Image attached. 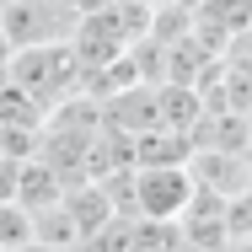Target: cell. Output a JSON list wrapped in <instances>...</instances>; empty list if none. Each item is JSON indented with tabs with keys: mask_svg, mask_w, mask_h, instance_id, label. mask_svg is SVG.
<instances>
[{
	"mask_svg": "<svg viewBox=\"0 0 252 252\" xmlns=\"http://www.w3.org/2000/svg\"><path fill=\"white\" fill-rule=\"evenodd\" d=\"M134 5H151V11H156V5H166V0H134Z\"/></svg>",
	"mask_w": 252,
	"mask_h": 252,
	"instance_id": "obj_9",
	"label": "cell"
},
{
	"mask_svg": "<svg viewBox=\"0 0 252 252\" xmlns=\"http://www.w3.org/2000/svg\"><path fill=\"white\" fill-rule=\"evenodd\" d=\"M193 199V177L188 166H134L129 172V215L156 220V225H177L183 209Z\"/></svg>",
	"mask_w": 252,
	"mask_h": 252,
	"instance_id": "obj_3",
	"label": "cell"
},
{
	"mask_svg": "<svg viewBox=\"0 0 252 252\" xmlns=\"http://www.w3.org/2000/svg\"><path fill=\"white\" fill-rule=\"evenodd\" d=\"M70 5H75V16H102L113 0H70Z\"/></svg>",
	"mask_w": 252,
	"mask_h": 252,
	"instance_id": "obj_7",
	"label": "cell"
},
{
	"mask_svg": "<svg viewBox=\"0 0 252 252\" xmlns=\"http://www.w3.org/2000/svg\"><path fill=\"white\" fill-rule=\"evenodd\" d=\"M193 151H220V156H247V113H204L188 134Z\"/></svg>",
	"mask_w": 252,
	"mask_h": 252,
	"instance_id": "obj_5",
	"label": "cell"
},
{
	"mask_svg": "<svg viewBox=\"0 0 252 252\" xmlns=\"http://www.w3.org/2000/svg\"><path fill=\"white\" fill-rule=\"evenodd\" d=\"M0 5H5V0H0Z\"/></svg>",
	"mask_w": 252,
	"mask_h": 252,
	"instance_id": "obj_10",
	"label": "cell"
},
{
	"mask_svg": "<svg viewBox=\"0 0 252 252\" xmlns=\"http://www.w3.org/2000/svg\"><path fill=\"white\" fill-rule=\"evenodd\" d=\"M188 177L199 193L215 199H247V156H220V151H193L188 156Z\"/></svg>",
	"mask_w": 252,
	"mask_h": 252,
	"instance_id": "obj_4",
	"label": "cell"
},
{
	"mask_svg": "<svg viewBox=\"0 0 252 252\" xmlns=\"http://www.w3.org/2000/svg\"><path fill=\"white\" fill-rule=\"evenodd\" d=\"M11 247H32V215L22 209V204H0V252Z\"/></svg>",
	"mask_w": 252,
	"mask_h": 252,
	"instance_id": "obj_6",
	"label": "cell"
},
{
	"mask_svg": "<svg viewBox=\"0 0 252 252\" xmlns=\"http://www.w3.org/2000/svg\"><path fill=\"white\" fill-rule=\"evenodd\" d=\"M75 22H81V16H75L70 0H5V5H0V38H5L11 54L59 49V43H70Z\"/></svg>",
	"mask_w": 252,
	"mask_h": 252,
	"instance_id": "obj_2",
	"label": "cell"
},
{
	"mask_svg": "<svg viewBox=\"0 0 252 252\" xmlns=\"http://www.w3.org/2000/svg\"><path fill=\"white\" fill-rule=\"evenodd\" d=\"M5 81L32 102L43 118H49L64 97L81 92V70H75V59H70L64 43H59V49H22V54H11V59H5Z\"/></svg>",
	"mask_w": 252,
	"mask_h": 252,
	"instance_id": "obj_1",
	"label": "cell"
},
{
	"mask_svg": "<svg viewBox=\"0 0 252 252\" xmlns=\"http://www.w3.org/2000/svg\"><path fill=\"white\" fill-rule=\"evenodd\" d=\"M27 252H75V247H27Z\"/></svg>",
	"mask_w": 252,
	"mask_h": 252,
	"instance_id": "obj_8",
	"label": "cell"
}]
</instances>
